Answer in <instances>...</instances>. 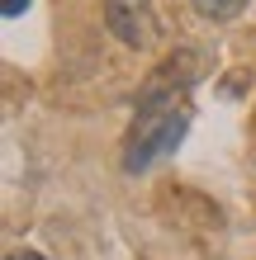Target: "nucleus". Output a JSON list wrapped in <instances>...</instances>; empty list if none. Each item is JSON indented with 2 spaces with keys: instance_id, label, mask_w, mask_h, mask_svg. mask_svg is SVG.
Returning a JSON list of instances; mask_svg holds the SVG:
<instances>
[{
  "instance_id": "obj_1",
  "label": "nucleus",
  "mask_w": 256,
  "mask_h": 260,
  "mask_svg": "<svg viewBox=\"0 0 256 260\" xmlns=\"http://www.w3.org/2000/svg\"><path fill=\"white\" fill-rule=\"evenodd\" d=\"M200 76H204L200 48L171 52L166 62H161V67L143 81V90H138V109H133V133H128V142H133V137H147L152 128L166 123L176 109H185V90L200 81Z\"/></svg>"
},
{
  "instance_id": "obj_2",
  "label": "nucleus",
  "mask_w": 256,
  "mask_h": 260,
  "mask_svg": "<svg viewBox=\"0 0 256 260\" xmlns=\"http://www.w3.org/2000/svg\"><path fill=\"white\" fill-rule=\"evenodd\" d=\"M185 133H190V104L185 109H176L161 128H152L147 137H133V142L124 147V171L128 175H143L152 161H161V156H171V151L185 142Z\"/></svg>"
},
{
  "instance_id": "obj_3",
  "label": "nucleus",
  "mask_w": 256,
  "mask_h": 260,
  "mask_svg": "<svg viewBox=\"0 0 256 260\" xmlns=\"http://www.w3.org/2000/svg\"><path fill=\"white\" fill-rule=\"evenodd\" d=\"M104 28L124 48H152L157 43V10L152 0H104Z\"/></svg>"
},
{
  "instance_id": "obj_4",
  "label": "nucleus",
  "mask_w": 256,
  "mask_h": 260,
  "mask_svg": "<svg viewBox=\"0 0 256 260\" xmlns=\"http://www.w3.org/2000/svg\"><path fill=\"white\" fill-rule=\"evenodd\" d=\"M194 10L204 14V19H218V24H228V19H237V14H242L251 0H190Z\"/></svg>"
},
{
  "instance_id": "obj_5",
  "label": "nucleus",
  "mask_w": 256,
  "mask_h": 260,
  "mask_svg": "<svg viewBox=\"0 0 256 260\" xmlns=\"http://www.w3.org/2000/svg\"><path fill=\"white\" fill-rule=\"evenodd\" d=\"M24 10H29V0H0V14H5V19H19Z\"/></svg>"
},
{
  "instance_id": "obj_6",
  "label": "nucleus",
  "mask_w": 256,
  "mask_h": 260,
  "mask_svg": "<svg viewBox=\"0 0 256 260\" xmlns=\"http://www.w3.org/2000/svg\"><path fill=\"white\" fill-rule=\"evenodd\" d=\"M5 260H43V255H38V251H10Z\"/></svg>"
}]
</instances>
